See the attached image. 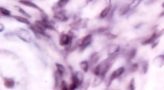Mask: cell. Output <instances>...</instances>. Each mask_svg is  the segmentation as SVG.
<instances>
[{
  "label": "cell",
  "mask_w": 164,
  "mask_h": 90,
  "mask_svg": "<svg viewBox=\"0 0 164 90\" xmlns=\"http://www.w3.org/2000/svg\"><path fill=\"white\" fill-rule=\"evenodd\" d=\"M94 35L91 33H87L80 39L76 40V44L77 46V49L79 50L80 52H83L86 49H87L94 42Z\"/></svg>",
  "instance_id": "obj_1"
},
{
  "label": "cell",
  "mask_w": 164,
  "mask_h": 90,
  "mask_svg": "<svg viewBox=\"0 0 164 90\" xmlns=\"http://www.w3.org/2000/svg\"><path fill=\"white\" fill-rule=\"evenodd\" d=\"M164 35V28L161 30H157L155 29L153 31V32L148 36L142 38L140 41V44L143 46L151 45L155 42L160 40V38L162 37Z\"/></svg>",
  "instance_id": "obj_2"
},
{
  "label": "cell",
  "mask_w": 164,
  "mask_h": 90,
  "mask_svg": "<svg viewBox=\"0 0 164 90\" xmlns=\"http://www.w3.org/2000/svg\"><path fill=\"white\" fill-rule=\"evenodd\" d=\"M126 73V66H119V68L114 70V71H112L110 75H109L107 81V88H110V86L112 85V83L114 82V81L121 78Z\"/></svg>",
  "instance_id": "obj_3"
},
{
  "label": "cell",
  "mask_w": 164,
  "mask_h": 90,
  "mask_svg": "<svg viewBox=\"0 0 164 90\" xmlns=\"http://www.w3.org/2000/svg\"><path fill=\"white\" fill-rule=\"evenodd\" d=\"M89 19L87 18L78 17L75 19L73 22L70 24L69 27L70 30L74 31H79L80 30H83L87 28Z\"/></svg>",
  "instance_id": "obj_4"
},
{
  "label": "cell",
  "mask_w": 164,
  "mask_h": 90,
  "mask_svg": "<svg viewBox=\"0 0 164 90\" xmlns=\"http://www.w3.org/2000/svg\"><path fill=\"white\" fill-rule=\"evenodd\" d=\"M70 82L76 84L80 88L85 82V73L81 70L73 71L70 75Z\"/></svg>",
  "instance_id": "obj_5"
},
{
  "label": "cell",
  "mask_w": 164,
  "mask_h": 90,
  "mask_svg": "<svg viewBox=\"0 0 164 90\" xmlns=\"http://www.w3.org/2000/svg\"><path fill=\"white\" fill-rule=\"evenodd\" d=\"M138 53V49L135 47H131L128 49H123L121 55H123L126 60V63H130L133 62V60L135 58Z\"/></svg>",
  "instance_id": "obj_6"
},
{
  "label": "cell",
  "mask_w": 164,
  "mask_h": 90,
  "mask_svg": "<svg viewBox=\"0 0 164 90\" xmlns=\"http://www.w3.org/2000/svg\"><path fill=\"white\" fill-rule=\"evenodd\" d=\"M122 51H123V48L119 44L110 43L107 46V53L108 56H121Z\"/></svg>",
  "instance_id": "obj_7"
},
{
  "label": "cell",
  "mask_w": 164,
  "mask_h": 90,
  "mask_svg": "<svg viewBox=\"0 0 164 90\" xmlns=\"http://www.w3.org/2000/svg\"><path fill=\"white\" fill-rule=\"evenodd\" d=\"M74 38L70 37L68 33H63L60 35L59 37V44L60 46L65 48L71 46L74 42Z\"/></svg>",
  "instance_id": "obj_8"
},
{
  "label": "cell",
  "mask_w": 164,
  "mask_h": 90,
  "mask_svg": "<svg viewBox=\"0 0 164 90\" xmlns=\"http://www.w3.org/2000/svg\"><path fill=\"white\" fill-rule=\"evenodd\" d=\"M101 56V54L99 51H94V52H93L89 56L88 61L90 63V65H91V70L93 67H94L96 65H98L100 62Z\"/></svg>",
  "instance_id": "obj_9"
},
{
  "label": "cell",
  "mask_w": 164,
  "mask_h": 90,
  "mask_svg": "<svg viewBox=\"0 0 164 90\" xmlns=\"http://www.w3.org/2000/svg\"><path fill=\"white\" fill-rule=\"evenodd\" d=\"M53 17L56 20L62 22H66L68 21L69 19V16L67 14V11L64 9L59 10L57 12H54Z\"/></svg>",
  "instance_id": "obj_10"
},
{
  "label": "cell",
  "mask_w": 164,
  "mask_h": 90,
  "mask_svg": "<svg viewBox=\"0 0 164 90\" xmlns=\"http://www.w3.org/2000/svg\"><path fill=\"white\" fill-rule=\"evenodd\" d=\"M113 6H114V4L112 3V2L109 1L108 4L105 7L103 8L102 10L98 14V19H100V20H105V19H107L109 15H110Z\"/></svg>",
  "instance_id": "obj_11"
},
{
  "label": "cell",
  "mask_w": 164,
  "mask_h": 90,
  "mask_svg": "<svg viewBox=\"0 0 164 90\" xmlns=\"http://www.w3.org/2000/svg\"><path fill=\"white\" fill-rule=\"evenodd\" d=\"M35 22L39 24L45 30H50L53 31H57L56 28L54 26V24H53L49 19H41L40 21H36Z\"/></svg>",
  "instance_id": "obj_12"
},
{
  "label": "cell",
  "mask_w": 164,
  "mask_h": 90,
  "mask_svg": "<svg viewBox=\"0 0 164 90\" xmlns=\"http://www.w3.org/2000/svg\"><path fill=\"white\" fill-rule=\"evenodd\" d=\"M117 11L119 17H125V16L130 15L131 13H132L129 8L128 3H124V4L122 5L120 7H118Z\"/></svg>",
  "instance_id": "obj_13"
},
{
  "label": "cell",
  "mask_w": 164,
  "mask_h": 90,
  "mask_svg": "<svg viewBox=\"0 0 164 90\" xmlns=\"http://www.w3.org/2000/svg\"><path fill=\"white\" fill-rule=\"evenodd\" d=\"M126 73H133L139 70V63L138 62H130L127 63V67H126Z\"/></svg>",
  "instance_id": "obj_14"
},
{
  "label": "cell",
  "mask_w": 164,
  "mask_h": 90,
  "mask_svg": "<svg viewBox=\"0 0 164 90\" xmlns=\"http://www.w3.org/2000/svg\"><path fill=\"white\" fill-rule=\"evenodd\" d=\"M106 76L103 75H95L94 79L91 82V86L92 88H97L100 86L103 82L105 81Z\"/></svg>",
  "instance_id": "obj_15"
},
{
  "label": "cell",
  "mask_w": 164,
  "mask_h": 90,
  "mask_svg": "<svg viewBox=\"0 0 164 90\" xmlns=\"http://www.w3.org/2000/svg\"><path fill=\"white\" fill-rule=\"evenodd\" d=\"M26 32H27V31L24 30H20L17 31V33L16 35H17V37L22 41H24L27 43H30L31 40V37L30 33L25 35L24 34L26 33Z\"/></svg>",
  "instance_id": "obj_16"
},
{
  "label": "cell",
  "mask_w": 164,
  "mask_h": 90,
  "mask_svg": "<svg viewBox=\"0 0 164 90\" xmlns=\"http://www.w3.org/2000/svg\"><path fill=\"white\" fill-rule=\"evenodd\" d=\"M149 64L148 60H142L139 63V70L142 74L145 75L148 72Z\"/></svg>",
  "instance_id": "obj_17"
},
{
  "label": "cell",
  "mask_w": 164,
  "mask_h": 90,
  "mask_svg": "<svg viewBox=\"0 0 164 90\" xmlns=\"http://www.w3.org/2000/svg\"><path fill=\"white\" fill-rule=\"evenodd\" d=\"M153 64L155 66L161 68L164 65V54H158L153 59Z\"/></svg>",
  "instance_id": "obj_18"
},
{
  "label": "cell",
  "mask_w": 164,
  "mask_h": 90,
  "mask_svg": "<svg viewBox=\"0 0 164 90\" xmlns=\"http://www.w3.org/2000/svg\"><path fill=\"white\" fill-rule=\"evenodd\" d=\"M79 66L81 71L84 73H88L91 70V65L88 60H82L80 62Z\"/></svg>",
  "instance_id": "obj_19"
},
{
  "label": "cell",
  "mask_w": 164,
  "mask_h": 90,
  "mask_svg": "<svg viewBox=\"0 0 164 90\" xmlns=\"http://www.w3.org/2000/svg\"><path fill=\"white\" fill-rule=\"evenodd\" d=\"M19 3H21V4L23 5L24 6H28V7H31L33 8L34 9H37L38 10H39L40 12H43V10H42L39 6H38L37 5L35 4L33 2L30 1H28V0H21V1H19Z\"/></svg>",
  "instance_id": "obj_20"
},
{
  "label": "cell",
  "mask_w": 164,
  "mask_h": 90,
  "mask_svg": "<svg viewBox=\"0 0 164 90\" xmlns=\"http://www.w3.org/2000/svg\"><path fill=\"white\" fill-rule=\"evenodd\" d=\"M3 84H4L5 87L7 89H12L14 88L15 82L13 78H5L3 79Z\"/></svg>",
  "instance_id": "obj_21"
},
{
  "label": "cell",
  "mask_w": 164,
  "mask_h": 90,
  "mask_svg": "<svg viewBox=\"0 0 164 90\" xmlns=\"http://www.w3.org/2000/svg\"><path fill=\"white\" fill-rule=\"evenodd\" d=\"M62 78L61 77L59 73H58L57 71L54 72V89H57L59 88H60V84L61 82L62 81Z\"/></svg>",
  "instance_id": "obj_22"
},
{
  "label": "cell",
  "mask_w": 164,
  "mask_h": 90,
  "mask_svg": "<svg viewBox=\"0 0 164 90\" xmlns=\"http://www.w3.org/2000/svg\"><path fill=\"white\" fill-rule=\"evenodd\" d=\"M55 66L57 68V70L56 71L59 73V75L62 77V78H64V75H66V67L64 66L61 63H55Z\"/></svg>",
  "instance_id": "obj_23"
},
{
  "label": "cell",
  "mask_w": 164,
  "mask_h": 90,
  "mask_svg": "<svg viewBox=\"0 0 164 90\" xmlns=\"http://www.w3.org/2000/svg\"><path fill=\"white\" fill-rule=\"evenodd\" d=\"M141 3H142V1H140V0H133V1H131L130 3H128L131 12L132 13L134 12L135 10L140 6Z\"/></svg>",
  "instance_id": "obj_24"
},
{
  "label": "cell",
  "mask_w": 164,
  "mask_h": 90,
  "mask_svg": "<svg viewBox=\"0 0 164 90\" xmlns=\"http://www.w3.org/2000/svg\"><path fill=\"white\" fill-rule=\"evenodd\" d=\"M13 17H14L16 21H17L18 22H21V23H23L25 24H27L30 26L31 25V22L30 21L28 20L27 18L24 17H21V16H19V15H13Z\"/></svg>",
  "instance_id": "obj_25"
},
{
  "label": "cell",
  "mask_w": 164,
  "mask_h": 90,
  "mask_svg": "<svg viewBox=\"0 0 164 90\" xmlns=\"http://www.w3.org/2000/svg\"><path fill=\"white\" fill-rule=\"evenodd\" d=\"M103 36L107 40L112 41V40H114L116 39L118 37V35L117 34H114L113 33H112L110 31L107 32V33H105L103 35Z\"/></svg>",
  "instance_id": "obj_26"
},
{
  "label": "cell",
  "mask_w": 164,
  "mask_h": 90,
  "mask_svg": "<svg viewBox=\"0 0 164 90\" xmlns=\"http://www.w3.org/2000/svg\"><path fill=\"white\" fill-rule=\"evenodd\" d=\"M91 82L92 81L91 79L87 80V81L83 82V84L80 86V88H79L80 90H88L90 88V86H91Z\"/></svg>",
  "instance_id": "obj_27"
},
{
  "label": "cell",
  "mask_w": 164,
  "mask_h": 90,
  "mask_svg": "<svg viewBox=\"0 0 164 90\" xmlns=\"http://www.w3.org/2000/svg\"><path fill=\"white\" fill-rule=\"evenodd\" d=\"M128 90H136V83H135V79L134 78H131L130 81L129 83L128 84L127 87Z\"/></svg>",
  "instance_id": "obj_28"
},
{
  "label": "cell",
  "mask_w": 164,
  "mask_h": 90,
  "mask_svg": "<svg viewBox=\"0 0 164 90\" xmlns=\"http://www.w3.org/2000/svg\"><path fill=\"white\" fill-rule=\"evenodd\" d=\"M0 13L2 15L5 17H11V12L3 6H0Z\"/></svg>",
  "instance_id": "obj_29"
},
{
  "label": "cell",
  "mask_w": 164,
  "mask_h": 90,
  "mask_svg": "<svg viewBox=\"0 0 164 90\" xmlns=\"http://www.w3.org/2000/svg\"><path fill=\"white\" fill-rule=\"evenodd\" d=\"M17 10L19 13H21V14L22 15H24L26 17V18H30L31 17V15L28 14V13L26 12L24 9H22V8L21 7H19V6H17Z\"/></svg>",
  "instance_id": "obj_30"
},
{
  "label": "cell",
  "mask_w": 164,
  "mask_h": 90,
  "mask_svg": "<svg viewBox=\"0 0 164 90\" xmlns=\"http://www.w3.org/2000/svg\"><path fill=\"white\" fill-rule=\"evenodd\" d=\"M60 89V90H69V85L67 84L65 80H62V82H61Z\"/></svg>",
  "instance_id": "obj_31"
},
{
  "label": "cell",
  "mask_w": 164,
  "mask_h": 90,
  "mask_svg": "<svg viewBox=\"0 0 164 90\" xmlns=\"http://www.w3.org/2000/svg\"><path fill=\"white\" fill-rule=\"evenodd\" d=\"M159 42H160V40H158V41L155 42H154L153 44L151 45V48H152V49H155V48H156L157 46H158V45Z\"/></svg>",
  "instance_id": "obj_32"
},
{
  "label": "cell",
  "mask_w": 164,
  "mask_h": 90,
  "mask_svg": "<svg viewBox=\"0 0 164 90\" xmlns=\"http://www.w3.org/2000/svg\"><path fill=\"white\" fill-rule=\"evenodd\" d=\"M144 24L142 23H139V24H137L135 26V30H139V29H140L141 27L142 26V25Z\"/></svg>",
  "instance_id": "obj_33"
},
{
  "label": "cell",
  "mask_w": 164,
  "mask_h": 90,
  "mask_svg": "<svg viewBox=\"0 0 164 90\" xmlns=\"http://www.w3.org/2000/svg\"><path fill=\"white\" fill-rule=\"evenodd\" d=\"M4 29H5L4 25H3L1 23H0V33H1V32H2V31H3V30H4Z\"/></svg>",
  "instance_id": "obj_34"
},
{
  "label": "cell",
  "mask_w": 164,
  "mask_h": 90,
  "mask_svg": "<svg viewBox=\"0 0 164 90\" xmlns=\"http://www.w3.org/2000/svg\"><path fill=\"white\" fill-rule=\"evenodd\" d=\"M158 17H164V9L163 10V11L159 14Z\"/></svg>",
  "instance_id": "obj_35"
},
{
  "label": "cell",
  "mask_w": 164,
  "mask_h": 90,
  "mask_svg": "<svg viewBox=\"0 0 164 90\" xmlns=\"http://www.w3.org/2000/svg\"><path fill=\"white\" fill-rule=\"evenodd\" d=\"M161 6H162V7L164 9V2H163V3H162V5H161Z\"/></svg>",
  "instance_id": "obj_36"
},
{
  "label": "cell",
  "mask_w": 164,
  "mask_h": 90,
  "mask_svg": "<svg viewBox=\"0 0 164 90\" xmlns=\"http://www.w3.org/2000/svg\"><path fill=\"white\" fill-rule=\"evenodd\" d=\"M108 90H115V89H109Z\"/></svg>",
  "instance_id": "obj_37"
},
{
  "label": "cell",
  "mask_w": 164,
  "mask_h": 90,
  "mask_svg": "<svg viewBox=\"0 0 164 90\" xmlns=\"http://www.w3.org/2000/svg\"><path fill=\"white\" fill-rule=\"evenodd\" d=\"M0 17H1V15H0Z\"/></svg>",
  "instance_id": "obj_38"
}]
</instances>
